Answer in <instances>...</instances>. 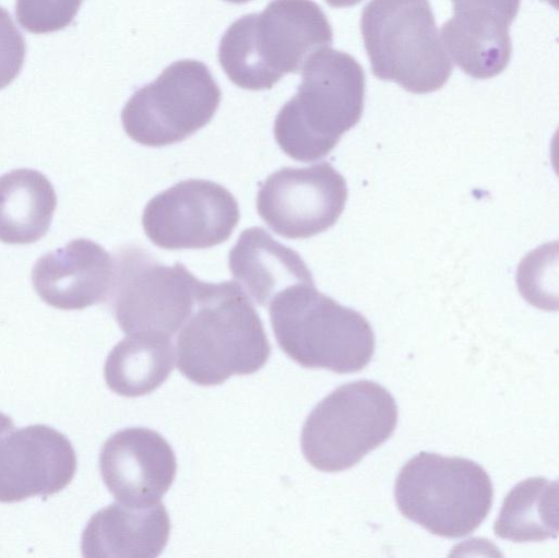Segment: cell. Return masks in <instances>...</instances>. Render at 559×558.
Wrapping results in <instances>:
<instances>
[{"label":"cell","mask_w":559,"mask_h":558,"mask_svg":"<svg viewBox=\"0 0 559 558\" xmlns=\"http://www.w3.org/2000/svg\"><path fill=\"white\" fill-rule=\"evenodd\" d=\"M195 305L176 339L177 368L188 380L218 385L265 365L271 345L262 320L236 282L201 281Z\"/></svg>","instance_id":"cell-1"},{"label":"cell","mask_w":559,"mask_h":558,"mask_svg":"<svg viewBox=\"0 0 559 558\" xmlns=\"http://www.w3.org/2000/svg\"><path fill=\"white\" fill-rule=\"evenodd\" d=\"M332 41L330 22L316 2L272 0L262 12L231 23L221 38L218 61L235 85L270 90Z\"/></svg>","instance_id":"cell-2"},{"label":"cell","mask_w":559,"mask_h":558,"mask_svg":"<svg viewBox=\"0 0 559 558\" xmlns=\"http://www.w3.org/2000/svg\"><path fill=\"white\" fill-rule=\"evenodd\" d=\"M365 72L350 55L322 48L302 66L297 93L280 109L274 138L290 158L304 163L325 157L360 120Z\"/></svg>","instance_id":"cell-3"},{"label":"cell","mask_w":559,"mask_h":558,"mask_svg":"<svg viewBox=\"0 0 559 558\" xmlns=\"http://www.w3.org/2000/svg\"><path fill=\"white\" fill-rule=\"evenodd\" d=\"M269 308L278 346L305 368L357 372L373 356L374 334L367 319L319 292L314 283L285 288Z\"/></svg>","instance_id":"cell-4"},{"label":"cell","mask_w":559,"mask_h":558,"mask_svg":"<svg viewBox=\"0 0 559 558\" xmlns=\"http://www.w3.org/2000/svg\"><path fill=\"white\" fill-rule=\"evenodd\" d=\"M360 31L374 76L405 91L440 90L452 73L428 0H371Z\"/></svg>","instance_id":"cell-5"},{"label":"cell","mask_w":559,"mask_h":558,"mask_svg":"<svg viewBox=\"0 0 559 558\" xmlns=\"http://www.w3.org/2000/svg\"><path fill=\"white\" fill-rule=\"evenodd\" d=\"M394 495L406 519L435 535L455 538L483 523L492 504L493 488L478 463L421 451L401 468Z\"/></svg>","instance_id":"cell-6"},{"label":"cell","mask_w":559,"mask_h":558,"mask_svg":"<svg viewBox=\"0 0 559 558\" xmlns=\"http://www.w3.org/2000/svg\"><path fill=\"white\" fill-rule=\"evenodd\" d=\"M397 416L395 400L385 388L370 380L352 381L336 388L308 415L301 451L319 471L350 468L391 437Z\"/></svg>","instance_id":"cell-7"},{"label":"cell","mask_w":559,"mask_h":558,"mask_svg":"<svg viewBox=\"0 0 559 558\" xmlns=\"http://www.w3.org/2000/svg\"><path fill=\"white\" fill-rule=\"evenodd\" d=\"M107 301L126 334L171 336L189 318L201 281L176 262H159L145 249L128 245L114 256Z\"/></svg>","instance_id":"cell-8"},{"label":"cell","mask_w":559,"mask_h":558,"mask_svg":"<svg viewBox=\"0 0 559 558\" xmlns=\"http://www.w3.org/2000/svg\"><path fill=\"white\" fill-rule=\"evenodd\" d=\"M222 92L203 62H173L155 81L138 88L121 111L126 133L145 146L183 141L215 115Z\"/></svg>","instance_id":"cell-9"},{"label":"cell","mask_w":559,"mask_h":558,"mask_svg":"<svg viewBox=\"0 0 559 558\" xmlns=\"http://www.w3.org/2000/svg\"><path fill=\"white\" fill-rule=\"evenodd\" d=\"M239 221L235 197L223 186L188 179L153 197L143 211L147 238L168 250L205 249L226 241Z\"/></svg>","instance_id":"cell-10"},{"label":"cell","mask_w":559,"mask_h":558,"mask_svg":"<svg viewBox=\"0 0 559 558\" xmlns=\"http://www.w3.org/2000/svg\"><path fill=\"white\" fill-rule=\"evenodd\" d=\"M346 200L344 177L331 164L322 162L272 173L258 192L257 210L277 235L305 239L332 227Z\"/></svg>","instance_id":"cell-11"},{"label":"cell","mask_w":559,"mask_h":558,"mask_svg":"<svg viewBox=\"0 0 559 558\" xmlns=\"http://www.w3.org/2000/svg\"><path fill=\"white\" fill-rule=\"evenodd\" d=\"M76 465L63 434L40 424L16 428L0 412V502L57 494L71 483Z\"/></svg>","instance_id":"cell-12"},{"label":"cell","mask_w":559,"mask_h":558,"mask_svg":"<svg viewBox=\"0 0 559 558\" xmlns=\"http://www.w3.org/2000/svg\"><path fill=\"white\" fill-rule=\"evenodd\" d=\"M100 475L121 503L145 506L159 501L173 485L177 462L174 450L158 432L130 427L111 435L99 454Z\"/></svg>","instance_id":"cell-13"},{"label":"cell","mask_w":559,"mask_h":558,"mask_svg":"<svg viewBox=\"0 0 559 558\" xmlns=\"http://www.w3.org/2000/svg\"><path fill=\"white\" fill-rule=\"evenodd\" d=\"M453 16L441 27V41L454 63L474 79H490L509 64V27L521 0H451Z\"/></svg>","instance_id":"cell-14"},{"label":"cell","mask_w":559,"mask_h":558,"mask_svg":"<svg viewBox=\"0 0 559 558\" xmlns=\"http://www.w3.org/2000/svg\"><path fill=\"white\" fill-rule=\"evenodd\" d=\"M112 274V257L93 240L76 238L41 256L32 270V283L47 305L81 310L107 299Z\"/></svg>","instance_id":"cell-15"},{"label":"cell","mask_w":559,"mask_h":558,"mask_svg":"<svg viewBox=\"0 0 559 558\" xmlns=\"http://www.w3.org/2000/svg\"><path fill=\"white\" fill-rule=\"evenodd\" d=\"M170 520L156 502L130 506L112 502L92 515L81 539L87 558H154L167 545Z\"/></svg>","instance_id":"cell-16"},{"label":"cell","mask_w":559,"mask_h":558,"mask_svg":"<svg viewBox=\"0 0 559 558\" xmlns=\"http://www.w3.org/2000/svg\"><path fill=\"white\" fill-rule=\"evenodd\" d=\"M228 266L247 296L262 307L289 286L314 283L299 253L262 227L241 233L229 251Z\"/></svg>","instance_id":"cell-17"},{"label":"cell","mask_w":559,"mask_h":558,"mask_svg":"<svg viewBox=\"0 0 559 558\" xmlns=\"http://www.w3.org/2000/svg\"><path fill=\"white\" fill-rule=\"evenodd\" d=\"M57 194L38 170L21 168L0 176V241L27 245L49 229Z\"/></svg>","instance_id":"cell-18"},{"label":"cell","mask_w":559,"mask_h":558,"mask_svg":"<svg viewBox=\"0 0 559 558\" xmlns=\"http://www.w3.org/2000/svg\"><path fill=\"white\" fill-rule=\"evenodd\" d=\"M173 369L174 348L169 336L128 334L107 356L104 377L112 392L135 397L160 387Z\"/></svg>","instance_id":"cell-19"},{"label":"cell","mask_w":559,"mask_h":558,"mask_svg":"<svg viewBox=\"0 0 559 558\" xmlns=\"http://www.w3.org/2000/svg\"><path fill=\"white\" fill-rule=\"evenodd\" d=\"M493 531L515 543L556 538L558 483L537 476L515 485L503 500Z\"/></svg>","instance_id":"cell-20"},{"label":"cell","mask_w":559,"mask_h":558,"mask_svg":"<svg viewBox=\"0 0 559 558\" xmlns=\"http://www.w3.org/2000/svg\"><path fill=\"white\" fill-rule=\"evenodd\" d=\"M83 0H16L15 15L27 32L53 33L71 24Z\"/></svg>","instance_id":"cell-21"},{"label":"cell","mask_w":559,"mask_h":558,"mask_svg":"<svg viewBox=\"0 0 559 558\" xmlns=\"http://www.w3.org/2000/svg\"><path fill=\"white\" fill-rule=\"evenodd\" d=\"M26 52L23 35L10 13L0 7V90L21 72Z\"/></svg>","instance_id":"cell-22"},{"label":"cell","mask_w":559,"mask_h":558,"mask_svg":"<svg viewBox=\"0 0 559 558\" xmlns=\"http://www.w3.org/2000/svg\"><path fill=\"white\" fill-rule=\"evenodd\" d=\"M330 7L333 8H345L353 7L360 2L361 0H325Z\"/></svg>","instance_id":"cell-23"},{"label":"cell","mask_w":559,"mask_h":558,"mask_svg":"<svg viewBox=\"0 0 559 558\" xmlns=\"http://www.w3.org/2000/svg\"><path fill=\"white\" fill-rule=\"evenodd\" d=\"M225 1H228V2H231V3L240 4V3H246V2L251 1V0H225Z\"/></svg>","instance_id":"cell-24"}]
</instances>
